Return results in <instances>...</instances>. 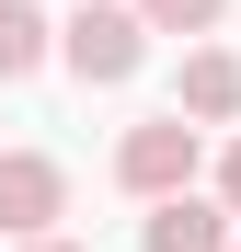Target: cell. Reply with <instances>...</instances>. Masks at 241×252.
I'll return each instance as SVG.
<instances>
[{
    "instance_id": "obj_9",
    "label": "cell",
    "mask_w": 241,
    "mask_h": 252,
    "mask_svg": "<svg viewBox=\"0 0 241 252\" xmlns=\"http://www.w3.org/2000/svg\"><path fill=\"white\" fill-rule=\"evenodd\" d=\"M23 252H80V241H23Z\"/></svg>"
},
{
    "instance_id": "obj_1",
    "label": "cell",
    "mask_w": 241,
    "mask_h": 252,
    "mask_svg": "<svg viewBox=\"0 0 241 252\" xmlns=\"http://www.w3.org/2000/svg\"><path fill=\"white\" fill-rule=\"evenodd\" d=\"M58 58H69V80H80V92H115V80H138V58H149L138 0H80V12L58 23Z\"/></svg>"
},
{
    "instance_id": "obj_8",
    "label": "cell",
    "mask_w": 241,
    "mask_h": 252,
    "mask_svg": "<svg viewBox=\"0 0 241 252\" xmlns=\"http://www.w3.org/2000/svg\"><path fill=\"white\" fill-rule=\"evenodd\" d=\"M218 206L241 218V138H230V160H218Z\"/></svg>"
},
{
    "instance_id": "obj_3",
    "label": "cell",
    "mask_w": 241,
    "mask_h": 252,
    "mask_svg": "<svg viewBox=\"0 0 241 252\" xmlns=\"http://www.w3.org/2000/svg\"><path fill=\"white\" fill-rule=\"evenodd\" d=\"M58 206H69V172L46 149H0V229H12V241H46Z\"/></svg>"
},
{
    "instance_id": "obj_6",
    "label": "cell",
    "mask_w": 241,
    "mask_h": 252,
    "mask_svg": "<svg viewBox=\"0 0 241 252\" xmlns=\"http://www.w3.org/2000/svg\"><path fill=\"white\" fill-rule=\"evenodd\" d=\"M46 58H58V23L34 0H0V80H34Z\"/></svg>"
},
{
    "instance_id": "obj_7",
    "label": "cell",
    "mask_w": 241,
    "mask_h": 252,
    "mask_svg": "<svg viewBox=\"0 0 241 252\" xmlns=\"http://www.w3.org/2000/svg\"><path fill=\"white\" fill-rule=\"evenodd\" d=\"M218 12H230V0H138L149 34H218Z\"/></svg>"
},
{
    "instance_id": "obj_5",
    "label": "cell",
    "mask_w": 241,
    "mask_h": 252,
    "mask_svg": "<svg viewBox=\"0 0 241 252\" xmlns=\"http://www.w3.org/2000/svg\"><path fill=\"white\" fill-rule=\"evenodd\" d=\"M172 115H195V126H230V115H241V58H230V46H195V58H184V92H172Z\"/></svg>"
},
{
    "instance_id": "obj_2",
    "label": "cell",
    "mask_w": 241,
    "mask_h": 252,
    "mask_svg": "<svg viewBox=\"0 0 241 252\" xmlns=\"http://www.w3.org/2000/svg\"><path fill=\"white\" fill-rule=\"evenodd\" d=\"M195 149H207V126L195 115H149V126H127V138H115V184L127 195H195Z\"/></svg>"
},
{
    "instance_id": "obj_4",
    "label": "cell",
    "mask_w": 241,
    "mask_h": 252,
    "mask_svg": "<svg viewBox=\"0 0 241 252\" xmlns=\"http://www.w3.org/2000/svg\"><path fill=\"white\" fill-rule=\"evenodd\" d=\"M149 252H241V241H230V206L161 195V206H149Z\"/></svg>"
}]
</instances>
